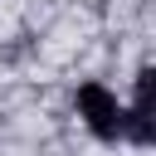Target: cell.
Returning <instances> with one entry per match:
<instances>
[{
	"mask_svg": "<svg viewBox=\"0 0 156 156\" xmlns=\"http://www.w3.org/2000/svg\"><path fill=\"white\" fill-rule=\"evenodd\" d=\"M78 107H83V117H88V127H93L98 136H112L117 122H122L117 98H112L102 83H83V88H78Z\"/></svg>",
	"mask_w": 156,
	"mask_h": 156,
	"instance_id": "cell-1",
	"label": "cell"
}]
</instances>
